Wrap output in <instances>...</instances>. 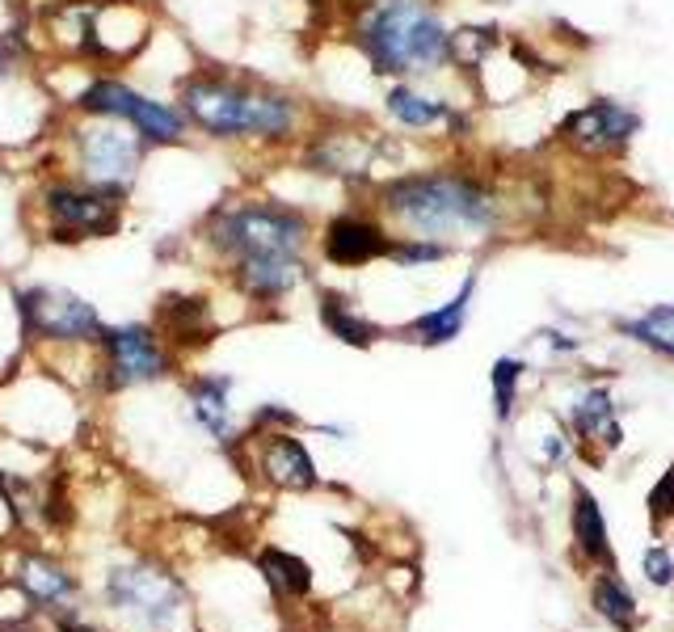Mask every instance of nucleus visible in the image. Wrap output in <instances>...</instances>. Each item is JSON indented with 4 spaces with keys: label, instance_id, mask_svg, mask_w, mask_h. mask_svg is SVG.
<instances>
[{
    "label": "nucleus",
    "instance_id": "1",
    "mask_svg": "<svg viewBox=\"0 0 674 632\" xmlns=\"http://www.w3.org/2000/svg\"><path fill=\"white\" fill-rule=\"evenodd\" d=\"M363 51L379 72H426L452 56V34L417 0H384L363 18Z\"/></svg>",
    "mask_w": 674,
    "mask_h": 632
},
{
    "label": "nucleus",
    "instance_id": "2",
    "mask_svg": "<svg viewBox=\"0 0 674 632\" xmlns=\"http://www.w3.org/2000/svg\"><path fill=\"white\" fill-rule=\"evenodd\" d=\"M186 115L211 136H287L296 127V106L275 93H254L228 80H186Z\"/></svg>",
    "mask_w": 674,
    "mask_h": 632
},
{
    "label": "nucleus",
    "instance_id": "3",
    "mask_svg": "<svg viewBox=\"0 0 674 632\" xmlns=\"http://www.w3.org/2000/svg\"><path fill=\"white\" fill-rule=\"evenodd\" d=\"M388 207L422 237L480 233L494 224L489 195L464 178H409L388 190Z\"/></svg>",
    "mask_w": 674,
    "mask_h": 632
},
{
    "label": "nucleus",
    "instance_id": "4",
    "mask_svg": "<svg viewBox=\"0 0 674 632\" xmlns=\"http://www.w3.org/2000/svg\"><path fill=\"white\" fill-rule=\"evenodd\" d=\"M308 224L283 207H237L219 211L211 224V240L224 254L258 257V254H299Z\"/></svg>",
    "mask_w": 674,
    "mask_h": 632
},
{
    "label": "nucleus",
    "instance_id": "5",
    "mask_svg": "<svg viewBox=\"0 0 674 632\" xmlns=\"http://www.w3.org/2000/svg\"><path fill=\"white\" fill-rule=\"evenodd\" d=\"M21 329L30 337H56V342H85L101 337V316L89 299L60 292V287H30L18 296Z\"/></svg>",
    "mask_w": 674,
    "mask_h": 632
},
{
    "label": "nucleus",
    "instance_id": "6",
    "mask_svg": "<svg viewBox=\"0 0 674 632\" xmlns=\"http://www.w3.org/2000/svg\"><path fill=\"white\" fill-rule=\"evenodd\" d=\"M106 594L119 612L139 615L148 629H169V620L181 612L186 591L178 577H169L157 565H119L106 582Z\"/></svg>",
    "mask_w": 674,
    "mask_h": 632
},
{
    "label": "nucleus",
    "instance_id": "7",
    "mask_svg": "<svg viewBox=\"0 0 674 632\" xmlns=\"http://www.w3.org/2000/svg\"><path fill=\"white\" fill-rule=\"evenodd\" d=\"M80 106L89 115H106V119H127L143 139H157V144H178L181 139V119L160 106V101H148L143 93L127 89L119 80H98L85 89Z\"/></svg>",
    "mask_w": 674,
    "mask_h": 632
},
{
    "label": "nucleus",
    "instance_id": "8",
    "mask_svg": "<svg viewBox=\"0 0 674 632\" xmlns=\"http://www.w3.org/2000/svg\"><path fill=\"white\" fill-rule=\"evenodd\" d=\"M80 160H85V174L93 186L122 190V186H131L139 169V131L119 127V119L85 127L80 131Z\"/></svg>",
    "mask_w": 674,
    "mask_h": 632
},
{
    "label": "nucleus",
    "instance_id": "9",
    "mask_svg": "<svg viewBox=\"0 0 674 632\" xmlns=\"http://www.w3.org/2000/svg\"><path fill=\"white\" fill-rule=\"evenodd\" d=\"M106 337V372H110V388H131L143 379L165 376L169 358L157 346V337L143 325H122V329H101Z\"/></svg>",
    "mask_w": 674,
    "mask_h": 632
},
{
    "label": "nucleus",
    "instance_id": "10",
    "mask_svg": "<svg viewBox=\"0 0 674 632\" xmlns=\"http://www.w3.org/2000/svg\"><path fill=\"white\" fill-rule=\"evenodd\" d=\"M47 211L56 228L77 233V237H110L119 228V203L101 190H77V186H51L47 190Z\"/></svg>",
    "mask_w": 674,
    "mask_h": 632
},
{
    "label": "nucleus",
    "instance_id": "11",
    "mask_svg": "<svg viewBox=\"0 0 674 632\" xmlns=\"http://www.w3.org/2000/svg\"><path fill=\"white\" fill-rule=\"evenodd\" d=\"M237 283L254 299H283L304 283V261L296 254H258L237 257Z\"/></svg>",
    "mask_w": 674,
    "mask_h": 632
},
{
    "label": "nucleus",
    "instance_id": "12",
    "mask_svg": "<svg viewBox=\"0 0 674 632\" xmlns=\"http://www.w3.org/2000/svg\"><path fill=\"white\" fill-rule=\"evenodd\" d=\"M325 254L337 266H363V261H376V257L393 254V240L384 237L371 219L341 216L325 233Z\"/></svg>",
    "mask_w": 674,
    "mask_h": 632
},
{
    "label": "nucleus",
    "instance_id": "13",
    "mask_svg": "<svg viewBox=\"0 0 674 632\" xmlns=\"http://www.w3.org/2000/svg\"><path fill=\"white\" fill-rule=\"evenodd\" d=\"M636 127H641V119H636V115H628V110H620L615 101H595V106L577 110L574 119L565 122L569 139L586 144V148H607V144H620V139L633 136Z\"/></svg>",
    "mask_w": 674,
    "mask_h": 632
},
{
    "label": "nucleus",
    "instance_id": "14",
    "mask_svg": "<svg viewBox=\"0 0 674 632\" xmlns=\"http://www.w3.org/2000/svg\"><path fill=\"white\" fill-rule=\"evenodd\" d=\"M261 473H266V481H275L278 490H313V485H317L313 455L304 452V443L291 435L266 438V447H261Z\"/></svg>",
    "mask_w": 674,
    "mask_h": 632
},
{
    "label": "nucleus",
    "instance_id": "15",
    "mask_svg": "<svg viewBox=\"0 0 674 632\" xmlns=\"http://www.w3.org/2000/svg\"><path fill=\"white\" fill-rule=\"evenodd\" d=\"M13 582H18L30 603L39 608H63L72 594H77V582L47 556H21L18 570H13Z\"/></svg>",
    "mask_w": 674,
    "mask_h": 632
},
{
    "label": "nucleus",
    "instance_id": "16",
    "mask_svg": "<svg viewBox=\"0 0 674 632\" xmlns=\"http://www.w3.org/2000/svg\"><path fill=\"white\" fill-rule=\"evenodd\" d=\"M476 292V278H464V287H459V296L452 299V304H443L438 313H426L414 320V334L426 342V346H443V342H452V337H459V329H464V316H468V299H473Z\"/></svg>",
    "mask_w": 674,
    "mask_h": 632
},
{
    "label": "nucleus",
    "instance_id": "17",
    "mask_svg": "<svg viewBox=\"0 0 674 632\" xmlns=\"http://www.w3.org/2000/svg\"><path fill=\"white\" fill-rule=\"evenodd\" d=\"M160 325L174 342H202L211 334V316H207V304L202 299H165L160 304Z\"/></svg>",
    "mask_w": 674,
    "mask_h": 632
},
{
    "label": "nucleus",
    "instance_id": "18",
    "mask_svg": "<svg viewBox=\"0 0 674 632\" xmlns=\"http://www.w3.org/2000/svg\"><path fill=\"white\" fill-rule=\"evenodd\" d=\"M228 388L232 379H219V376H202L190 384V405H195V417L211 435H228Z\"/></svg>",
    "mask_w": 674,
    "mask_h": 632
},
{
    "label": "nucleus",
    "instance_id": "19",
    "mask_svg": "<svg viewBox=\"0 0 674 632\" xmlns=\"http://www.w3.org/2000/svg\"><path fill=\"white\" fill-rule=\"evenodd\" d=\"M258 561H261L266 582H270L278 594H287V599H304V594L313 591V573H308V565H304L299 556L283 553V549H261Z\"/></svg>",
    "mask_w": 674,
    "mask_h": 632
},
{
    "label": "nucleus",
    "instance_id": "20",
    "mask_svg": "<svg viewBox=\"0 0 674 632\" xmlns=\"http://www.w3.org/2000/svg\"><path fill=\"white\" fill-rule=\"evenodd\" d=\"M574 540L586 556H607V527H603V514H598V502L591 497V490H577Z\"/></svg>",
    "mask_w": 674,
    "mask_h": 632
},
{
    "label": "nucleus",
    "instance_id": "21",
    "mask_svg": "<svg viewBox=\"0 0 674 632\" xmlns=\"http://www.w3.org/2000/svg\"><path fill=\"white\" fill-rule=\"evenodd\" d=\"M320 320H325V325H329V334L341 337L346 346H371V342H376V325H367L363 316H355L341 299H334V296L320 304Z\"/></svg>",
    "mask_w": 674,
    "mask_h": 632
},
{
    "label": "nucleus",
    "instance_id": "22",
    "mask_svg": "<svg viewBox=\"0 0 674 632\" xmlns=\"http://www.w3.org/2000/svg\"><path fill=\"white\" fill-rule=\"evenodd\" d=\"M636 342H645V346H654L662 355H674V304H657L650 313L633 320V325H624Z\"/></svg>",
    "mask_w": 674,
    "mask_h": 632
},
{
    "label": "nucleus",
    "instance_id": "23",
    "mask_svg": "<svg viewBox=\"0 0 674 632\" xmlns=\"http://www.w3.org/2000/svg\"><path fill=\"white\" fill-rule=\"evenodd\" d=\"M388 110H393L405 127H430V122H438L443 115H447V106H443V101L422 98V93H414V89H393V93H388Z\"/></svg>",
    "mask_w": 674,
    "mask_h": 632
},
{
    "label": "nucleus",
    "instance_id": "24",
    "mask_svg": "<svg viewBox=\"0 0 674 632\" xmlns=\"http://www.w3.org/2000/svg\"><path fill=\"white\" fill-rule=\"evenodd\" d=\"M595 608H598V615H607V620H612V624H620L624 632L633 629L636 603H633V594L624 591L615 577H603V582L595 586Z\"/></svg>",
    "mask_w": 674,
    "mask_h": 632
},
{
    "label": "nucleus",
    "instance_id": "25",
    "mask_svg": "<svg viewBox=\"0 0 674 632\" xmlns=\"http://www.w3.org/2000/svg\"><path fill=\"white\" fill-rule=\"evenodd\" d=\"M523 376V363L518 358H497L494 363V401H497V417H511L515 409V384Z\"/></svg>",
    "mask_w": 674,
    "mask_h": 632
},
{
    "label": "nucleus",
    "instance_id": "26",
    "mask_svg": "<svg viewBox=\"0 0 674 632\" xmlns=\"http://www.w3.org/2000/svg\"><path fill=\"white\" fill-rule=\"evenodd\" d=\"M607 417H612V396L603 393V388H595V393L577 405L574 422H577V431H582V435H591L598 422H607Z\"/></svg>",
    "mask_w": 674,
    "mask_h": 632
},
{
    "label": "nucleus",
    "instance_id": "27",
    "mask_svg": "<svg viewBox=\"0 0 674 632\" xmlns=\"http://www.w3.org/2000/svg\"><path fill=\"white\" fill-rule=\"evenodd\" d=\"M447 254L443 245H393V254L397 261H405V266H414V261H438V257Z\"/></svg>",
    "mask_w": 674,
    "mask_h": 632
},
{
    "label": "nucleus",
    "instance_id": "28",
    "mask_svg": "<svg viewBox=\"0 0 674 632\" xmlns=\"http://www.w3.org/2000/svg\"><path fill=\"white\" fill-rule=\"evenodd\" d=\"M650 506H654L657 519H666V514H674V468L662 481H657V490L650 494Z\"/></svg>",
    "mask_w": 674,
    "mask_h": 632
},
{
    "label": "nucleus",
    "instance_id": "29",
    "mask_svg": "<svg viewBox=\"0 0 674 632\" xmlns=\"http://www.w3.org/2000/svg\"><path fill=\"white\" fill-rule=\"evenodd\" d=\"M645 570H650V582L666 586V582H671V573H674V565H671V556L662 553V549H654V553L645 556Z\"/></svg>",
    "mask_w": 674,
    "mask_h": 632
},
{
    "label": "nucleus",
    "instance_id": "30",
    "mask_svg": "<svg viewBox=\"0 0 674 632\" xmlns=\"http://www.w3.org/2000/svg\"><path fill=\"white\" fill-rule=\"evenodd\" d=\"M60 629H63V632H93V629H89V624H77L72 615H63V620H60Z\"/></svg>",
    "mask_w": 674,
    "mask_h": 632
},
{
    "label": "nucleus",
    "instance_id": "31",
    "mask_svg": "<svg viewBox=\"0 0 674 632\" xmlns=\"http://www.w3.org/2000/svg\"><path fill=\"white\" fill-rule=\"evenodd\" d=\"M9 72H13V56L0 47V77H9Z\"/></svg>",
    "mask_w": 674,
    "mask_h": 632
}]
</instances>
